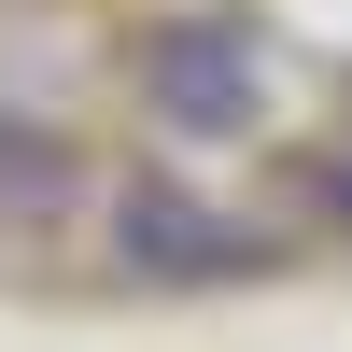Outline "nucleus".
Returning <instances> with one entry per match:
<instances>
[{
	"label": "nucleus",
	"mask_w": 352,
	"mask_h": 352,
	"mask_svg": "<svg viewBox=\"0 0 352 352\" xmlns=\"http://www.w3.org/2000/svg\"><path fill=\"white\" fill-rule=\"evenodd\" d=\"M99 254L127 282H254L268 268V226H240L226 197H197V184H113L99 197Z\"/></svg>",
	"instance_id": "1"
},
{
	"label": "nucleus",
	"mask_w": 352,
	"mask_h": 352,
	"mask_svg": "<svg viewBox=\"0 0 352 352\" xmlns=\"http://www.w3.org/2000/svg\"><path fill=\"white\" fill-rule=\"evenodd\" d=\"M141 113H155L169 141L268 127V43H254V28H155V43H141Z\"/></svg>",
	"instance_id": "2"
},
{
	"label": "nucleus",
	"mask_w": 352,
	"mask_h": 352,
	"mask_svg": "<svg viewBox=\"0 0 352 352\" xmlns=\"http://www.w3.org/2000/svg\"><path fill=\"white\" fill-rule=\"evenodd\" d=\"M85 197V141L28 127V113H0V226H56Z\"/></svg>",
	"instance_id": "3"
}]
</instances>
